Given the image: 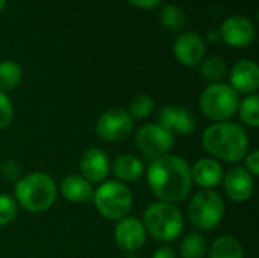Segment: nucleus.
Segmentation results:
<instances>
[{"mask_svg": "<svg viewBox=\"0 0 259 258\" xmlns=\"http://www.w3.org/2000/svg\"><path fill=\"white\" fill-rule=\"evenodd\" d=\"M153 109H155V102L152 96L137 94L131 100L127 113L134 120H143V119H147L153 113Z\"/></svg>", "mask_w": 259, "mask_h": 258, "instance_id": "a878e982", "label": "nucleus"}, {"mask_svg": "<svg viewBox=\"0 0 259 258\" xmlns=\"http://www.w3.org/2000/svg\"><path fill=\"white\" fill-rule=\"evenodd\" d=\"M223 164L211 157H202L191 166L193 184H197L203 190H214L223 181Z\"/></svg>", "mask_w": 259, "mask_h": 258, "instance_id": "f3484780", "label": "nucleus"}, {"mask_svg": "<svg viewBox=\"0 0 259 258\" xmlns=\"http://www.w3.org/2000/svg\"><path fill=\"white\" fill-rule=\"evenodd\" d=\"M17 211H18V205L14 196L0 193V227L9 225L17 217Z\"/></svg>", "mask_w": 259, "mask_h": 258, "instance_id": "bb28decb", "label": "nucleus"}, {"mask_svg": "<svg viewBox=\"0 0 259 258\" xmlns=\"http://www.w3.org/2000/svg\"><path fill=\"white\" fill-rule=\"evenodd\" d=\"M14 120V105L6 93L0 91V131L6 129Z\"/></svg>", "mask_w": 259, "mask_h": 258, "instance_id": "cd10ccee", "label": "nucleus"}, {"mask_svg": "<svg viewBox=\"0 0 259 258\" xmlns=\"http://www.w3.org/2000/svg\"><path fill=\"white\" fill-rule=\"evenodd\" d=\"M244 164H246V170L252 175V176H258L259 175V151L255 149L252 152H249L244 157Z\"/></svg>", "mask_w": 259, "mask_h": 258, "instance_id": "c756f323", "label": "nucleus"}, {"mask_svg": "<svg viewBox=\"0 0 259 258\" xmlns=\"http://www.w3.org/2000/svg\"><path fill=\"white\" fill-rule=\"evenodd\" d=\"M80 176H83L90 184H102L111 173V161L99 148H88L79 161Z\"/></svg>", "mask_w": 259, "mask_h": 258, "instance_id": "2eb2a0df", "label": "nucleus"}, {"mask_svg": "<svg viewBox=\"0 0 259 258\" xmlns=\"http://www.w3.org/2000/svg\"><path fill=\"white\" fill-rule=\"evenodd\" d=\"M240 94L226 82H214L205 87L199 97V106L203 116L214 122H228L237 114Z\"/></svg>", "mask_w": 259, "mask_h": 258, "instance_id": "39448f33", "label": "nucleus"}, {"mask_svg": "<svg viewBox=\"0 0 259 258\" xmlns=\"http://www.w3.org/2000/svg\"><path fill=\"white\" fill-rule=\"evenodd\" d=\"M238 117L240 120L249 126V128H258L259 126V96L250 94L240 100L238 103Z\"/></svg>", "mask_w": 259, "mask_h": 258, "instance_id": "393cba45", "label": "nucleus"}, {"mask_svg": "<svg viewBox=\"0 0 259 258\" xmlns=\"http://www.w3.org/2000/svg\"><path fill=\"white\" fill-rule=\"evenodd\" d=\"M229 85L238 94H256L259 88V67L252 59H240L229 73Z\"/></svg>", "mask_w": 259, "mask_h": 258, "instance_id": "dca6fc26", "label": "nucleus"}, {"mask_svg": "<svg viewBox=\"0 0 259 258\" xmlns=\"http://www.w3.org/2000/svg\"><path fill=\"white\" fill-rule=\"evenodd\" d=\"M59 192L64 199L73 204H83L93 199V184L80 175H68L59 184Z\"/></svg>", "mask_w": 259, "mask_h": 258, "instance_id": "6ab92c4d", "label": "nucleus"}, {"mask_svg": "<svg viewBox=\"0 0 259 258\" xmlns=\"http://www.w3.org/2000/svg\"><path fill=\"white\" fill-rule=\"evenodd\" d=\"M111 172L114 173L115 181L126 184V182L138 181L144 175L146 167H144V163L137 155L121 154L111 164Z\"/></svg>", "mask_w": 259, "mask_h": 258, "instance_id": "a211bd4d", "label": "nucleus"}, {"mask_svg": "<svg viewBox=\"0 0 259 258\" xmlns=\"http://www.w3.org/2000/svg\"><path fill=\"white\" fill-rule=\"evenodd\" d=\"M222 182L225 195L234 202H246L255 192V176L241 166H235L225 172Z\"/></svg>", "mask_w": 259, "mask_h": 258, "instance_id": "4468645a", "label": "nucleus"}, {"mask_svg": "<svg viewBox=\"0 0 259 258\" xmlns=\"http://www.w3.org/2000/svg\"><path fill=\"white\" fill-rule=\"evenodd\" d=\"M208 258H244V249L234 236H220L208 249Z\"/></svg>", "mask_w": 259, "mask_h": 258, "instance_id": "aec40b11", "label": "nucleus"}, {"mask_svg": "<svg viewBox=\"0 0 259 258\" xmlns=\"http://www.w3.org/2000/svg\"><path fill=\"white\" fill-rule=\"evenodd\" d=\"M126 2L140 9H155L161 6L164 0H126Z\"/></svg>", "mask_w": 259, "mask_h": 258, "instance_id": "7c9ffc66", "label": "nucleus"}, {"mask_svg": "<svg viewBox=\"0 0 259 258\" xmlns=\"http://www.w3.org/2000/svg\"><path fill=\"white\" fill-rule=\"evenodd\" d=\"M187 216L191 225L200 231H211L220 225L225 216V201L215 190H199L188 202Z\"/></svg>", "mask_w": 259, "mask_h": 258, "instance_id": "0eeeda50", "label": "nucleus"}, {"mask_svg": "<svg viewBox=\"0 0 259 258\" xmlns=\"http://www.w3.org/2000/svg\"><path fill=\"white\" fill-rule=\"evenodd\" d=\"M0 173L5 179H8L11 182H17L21 178V167L17 161H14L12 158H8V160L2 161Z\"/></svg>", "mask_w": 259, "mask_h": 258, "instance_id": "c85d7f7f", "label": "nucleus"}, {"mask_svg": "<svg viewBox=\"0 0 259 258\" xmlns=\"http://www.w3.org/2000/svg\"><path fill=\"white\" fill-rule=\"evenodd\" d=\"M205 41H208V43H211V44L220 43L222 40H220V32H219V29H209L208 33H206V40H205Z\"/></svg>", "mask_w": 259, "mask_h": 258, "instance_id": "473e14b6", "label": "nucleus"}, {"mask_svg": "<svg viewBox=\"0 0 259 258\" xmlns=\"http://www.w3.org/2000/svg\"><path fill=\"white\" fill-rule=\"evenodd\" d=\"M173 55L185 67H199L206 55V41L196 30H182L175 38Z\"/></svg>", "mask_w": 259, "mask_h": 258, "instance_id": "9b49d317", "label": "nucleus"}, {"mask_svg": "<svg viewBox=\"0 0 259 258\" xmlns=\"http://www.w3.org/2000/svg\"><path fill=\"white\" fill-rule=\"evenodd\" d=\"M143 225L147 236L150 234L155 240L161 243H168L176 240L185 227V219L182 211L175 205L162 201H156L144 210Z\"/></svg>", "mask_w": 259, "mask_h": 258, "instance_id": "20e7f679", "label": "nucleus"}, {"mask_svg": "<svg viewBox=\"0 0 259 258\" xmlns=\"http://www.w3.org/2000/svg\"><path fill=\"white\" fill-rule=\"evenodd\" d=\"M220 40L234 49L249 47L256 38V27L253 21L244 15H229L219 27Z\"/></svg>", "mask_w": 259, "mask_h": 258, "instance_id": "9d476101", "label": "nucleus"}, {"mask_svg": "<svg viewBox=\"0 0 259 258\" xmlns=\"http://www.w3.org/2000/svg\"><path fill=\"white\" fill-rule=\"evenodd\" d=\"M199 68H200L202 78L209 81L211 84L222 82V79L228 73V64L220 56H206V58H203V61L199 64Z\"/></svg>", "mask_w": 259, "mask_h": 258, "instance_id": "5701e85b", "label": "nucleus"}, {"mask_svg": "<svg viewBox=\"0 0 259 258\" xmlns=\"http://www.w3.org/2000/svg\"><path fill=\"white\" fill-rule=\"evenodd\" d=\"M158 125L168 132L190 135L196 131V119L191 111L181 105H165L158 111Z\"/></svg>", "mask_w": 259, "mask_h": 258, "instance_id": "ddd939ff", "label": "nucleus"}, {"mask_svg": "<svg viewBox=\"0 0 259 258\" xmlns=\"http://www.w3.org/2000/svg\"><path fill=\"white\" fill-rule=\"evenodd\" d=\"M208 243L202 233L187 234L179 245V258H205Z\"/></svg>", "mask_w": 259, "mask_h": 258, "instance_id": "412c9836", "label": "nucleus"}, {"mask_svg": "<svg viewBox=\"0 0 259 258\" xmlns=\"http://www.w3.org/2000/svg\"><path fill=\"white\" fill-rule=\"evenodd\" d=\"M93 202L97 213L108 220H121L132 210V193L126 184L115 179L102 182L93 193Z\"/></svg>", "mask_w": 259, "mask_h": 258, "instance_id": "423d86ee", "label": "nucleus"}, {"mask_svg": "<svg viewBox=\"0 0 259 258\" xmlns=\"http://www.w3.org/2000/svg\"><path fill=\"white\" fill-rule=\"evenodd\" d=\"M159 23L170 32H182L187 24L185 12L176 5H162L158 12Z\"/></svg>", "mask_w": 259, "mask_h": 258, "instance_id": "4be33fe9", "label": "nucleus"}, {"mask_svg": "<svg viewBox=\"0 0 259 258\" xmlns=\"http://www.w3.org/2000/svg\"><path fill=\"white\" fill-rule=\"evenodd\" d=\"M23 70L15 61H0V91L6 93L20 85Z\"/></svg>", "mask_w": 259, "mask_h": 258, "instance_id": "b1692460", "label": "nucleus"}, {"mask_svg": "<svg viewBox=\"0 0 259 258\" xmlns=\"http://www.w3.org/2000/svg\"><path fill=\"white\" fill-rule=\"evenodd\" d=\"M202 144L211 158L225 163H240L249 154L246 129L231 120L212 123L202 132Z\"/></svg>", "mask_w": 259, "mask_h": 258, "instance_id": "f03ea898", "label": "nucleus"}, {"mask_svg": "<svg viewBox=\"0 0 259 258\" xmlns=\"http://www.w3.org/2000/svg\"><path fill=\"white\" fill-rule=\"evenodd\" d=\"M146 240L147 233L143 222L138 217L127 216L117 222L114 230V242L121 251L132 254L141 249L146 245Z\"/></svg>", "mask_w": 259, "mask_h": 258, "instance_id": "f8f14e48", "label": "nucleus"}, {"mask_svg": "<svg viewBox=\"0 0 259 258\" xmlns=\"http://www.w3.org/2000/svg\"><path fill=\"white\" fill-rule=\"evenodd\" d=\"M144 175L149 189L162 202L176 205L185 201L193 189L191 166L179 155L167 154L150 161Z\"/></svg>", "mask_w": 259, "mask_h": 258, "instance_id": "f257e3e1", "label": "nucleus"}, {"mask_svg": "<svg viewBox=\"0 0 259 258\" xmlns=\"http://www.w3.org/2000/svg\"><path fill=\"white\" fill-rule=\"evenodd\" d=\"M6 3H8V0H0V12L6 8Z\"/></svg>", "mask_w": 259, "mask_h": 258, "instance_id": "72a5a7b5", "label": "nucleus"}, {"mask_svg": "<svg viewBox=\"0 0 259 258\" xmlns=\"http://www.w3.org/2000/svg\"><path fill=\"white\" fill-rule=\"evenodd\" d=\"M58 196L56 181L46 172H32L21 176L14 187V199L18 207L29 213H44L55 204Z\"/></svg>", "mask_w": 259, "mask_h": 258, "instance_id": "7ed1b4c3", "label": "nucleus"}, {"mask_svg": "<svg viewBox=\"0 0 259 258\" xmlns=\"http://www.w3.org/2000/svg\"><path fill=\"white\" fill-rule=\"evenodd\" d=\"M135 120L123 108H111L96 120V134L106 143H120L135 131Z\"/></svg>", "mask_w": 259, "mask_h": 258, "instance_id": "1a4fd4ad", "label": "nucleus"}, {"mask_svg": "<svg viewBox=\"0 0 259 258\" xmlns=\"http://www.w3.org/2000/svg\"><path fill=\"white\" fill-rule=\"evenodd\" d=\"M152 258H178V255L175 254V251H173L170 246H167V245H161L159 248H156V249H155V252H153Z\"/></svg>", "mask_w": 259, "mask_h": 258, "instance_id": "2f4dec72", "label": "nucleus"}, {"mask_svg": "<svg viewBox=\"0 0 259 258\" xmlns=\"http://www.w3.org/2000/svg\"><path fill=\"white\" fill-rule=\"evenodd\" d=\"M134 141L141 155L153 161L170 154L175 144V135L158 123H146L135 131Z\"/></svg>", "mask_w": 259, "mask_h": 258, "instance_id": "6e6552de", "label": "nucleus"}]
</instances>
